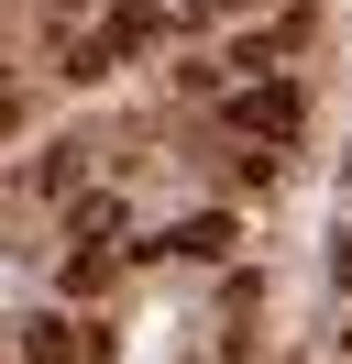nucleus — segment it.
Masks as SVG:
<instances>
[{
	"label": "nucleus",
	"instance_id": "nucleus-11",
	"mask_svg": "<svg viewBox=\"0 0 352 364\" xmlns=\"http://www.w3.org/2000/svg\"><path fill=\"white\" fill-rule=\"evenodd\" d=\"M341 353H352V331H341Z\"/></svg>",
	"mask_w": 352,
	"mask_h": 364
},
{
	"label": "nucleus",
	"instance_id": "nucleus-4",
	"mask_svg": "<svg viewBox=\"0 0 352 364\" xmlns=\"http://www.w3.org/2000/svg\"><path fill=\"white\" fill-rule=\"evenodd\" d=\"M99 353V331H77V320H33V342H22V364H77Z\"/></svg>",
	"mask_w": 352,
	"mask_h": 364
},
{
	"label": "nucleus",
	"instance_id": "nucleus-9",
	"mask_svg": "<svg viewBox=\"0 0 352 364\" xmlns=\"http://www.w3.org/2000/svg\"><path fill=\"white\" fill-rule=\"evenodd\" d=\"M330 276H341V298H352V232H341V243H330Z\"/></svg>",
	"mask_w": 352,
	"mask_h": 364
},
{
	"label": "nucleus",
	"instance_id": "nucleus-5",
	"mask_svg": "<svg viewBox=\"0 0 352 364\" xmlns=\"http://www.w3.org/2000/svg\"><path fill=\"white\" fill-rule=\"evenodd\" d=\"M110 276H121V254H110V243H77V254L55 265V287H66V298H99Z\"/></svg>",
	"mask_w": 352,
	"mask_h": 364
},
{
	"label": "nucleus",
	"instance_id": "nucleus-1",
	"mask_svg": "<svg viewBox=\"0 0 352 364\" xmlns=\"http://www.w3.org/2000/svg\"><path fill=\"white\" fill-rule=\"evenodd\" d=\"M176 0H110L99 23L77 33V45H66V77H77V89H99V77H121L132 55H154V45H176Z\"/></svg>",
	"mask_w": 352,
	"mask_h": 364
},
{
	"label": "nucleus",
	"instance_id": "nucleus-3",
	"mask_svg": "<svg viewBox=\"0 0 352 364\" xmlns=\"http://www.w3.org/2000/svg\"><path fill=\"white\" fill-rule=\"evenodd\" d=\"M132 254H187V265H220V254H231V210H198V221L154 232V243H132Z\"/></svg>",
	"mask_w": 352,
	"mask_h": 364
},
{
	"label": "nucleus",
	"instance_id": "nucleus-8",
	"mask_svg": "<svg viewBox=\"0 0 352 364\" xmlns=\"http://www.w3.org/2000/svg\"><path fill=\"white\" fill-rule=\"evenodd\" d=\"M0 133H22V89H11V77H0Z\"/></svg>",
	"mask_w": 352,
	"mask_h": 364
},
{
	"label": "nucleus",
	"instance_id": "nucleus-2",
	"mask_svg": "<svg viewBox=\"0 0 352 364\" xmlns=\"http://www.w3.org/2000/svg\"><path fill=\"white\" fill-rule=\"evenodd\" d=\"M209 111L231 122L242 144H297V122H308V89H297V77L275 67V77H242V89H220Z\"/></svg>",
	"mask_w": 352,
	"mask_h": 364
},
{
	"label": "nucleus",
	"instance_id": "nucleus-7",
	"mask_svg": "<svg viewBox=\"0 0 352 364\" xmlns=\"http://www.w3.org/2000/svg\"><path fill=\"white\" fill-rule=\"evenodd\" d=\"M77 166H88V144H77V133L44 144V155H33V188H55V199H66V188H77Z\"/></svg>",
	"mask_w": 352,
	"mask_h": 364
},
{
	"label": "nucleus",
	"instance_id": "nucleus-10",
	"mask_svg": "<svg viewBox=\"0 0 352 364\" xmlns=\"http://www.w3.org/2000/svg\"><path fill=\"white\" fill-rule=\"evenodd\" d=\"M55 11H66V23H77V11H110V0H55Z\"/></svg>",
	"mask_w": 352,
	"mask_h": 364
},
{
	"label": "nucleus",
	"instance_id": "nucleus-6",
	"mask_svg": "<svg viewBox=\"0 0 352 364\" xmlns=\"http://www.w3.org/2000/svg\"><path fill=\"white\" fill-rule=\"evenodd\" d=\"M66 221H77V243H110V232H121V188H88Z\"/></svg>",
	"mask_w": 352,
	"mask_h": 364
}]
</instances>
